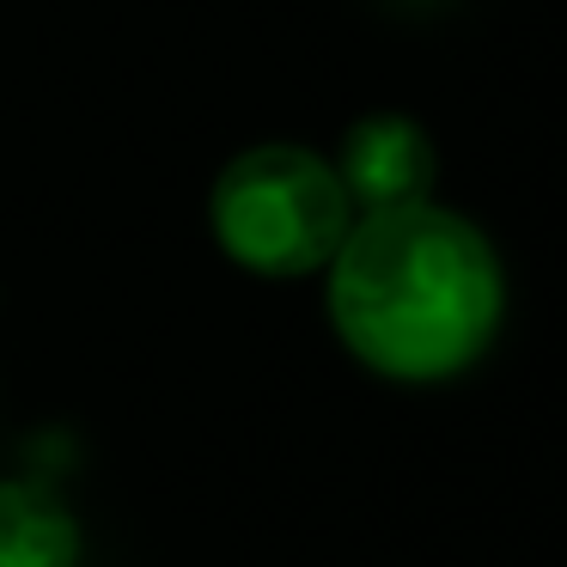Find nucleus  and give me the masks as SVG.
Returning a JSON list of instances; mask_svg holds the SVG:
<instances>
[{"instance_id":"nucleus-1","label":"nucleus","mask_w":567,"mask_h":567,"mask_svg":"<svg viewBox=\"0 0 567 567\" xmlns=\"http://www.w3.org/2000/svg\"><path fill=\"white\" fill-rule=\"evenodd\" d=\"M323 275L342 348L391 384H445L470 372L506 318L494 245L440 202L360 214Z\"/></svg>"},{"instance_id":"nucleus-2","label":"nucleus","mask_w":567,"mask_h":567,"mask_svg":"<svg viewBox=\"0 0 567 567\" xmlns=\"http://www.w3.org/2000/svg\"><path fill=\"white\" fill-rule=\"evenodd\" d=\"M354 220L360 214L336 165L293 141L245 147L214 177L208 196L214 245L262 281H299V275L330 269Z\"/></svg>"},{"instance_id":"nucleus-3","label":"nucleus","mask_w":567,"mask_h":567,"mask_svg":"<svg viewBox=\"0 0 567 567\" xmlns=\"http://www.w3.org/2000/svg\"><path fill=\"white\" fill-rule=\"evenodd\" d=\"M336 177H342L354 214H384V208H409V202L433 196V177H440V153H433L427 128L415 116H360L354 128L336 147Z\"/></svg>"},{"instance_id":"nucleus-4","label":"nucleus","mask_w":567,"mask_h":567,"mask_svg":"<svg viewBox=\"0 0 567 567\" xmlns=\"http://www.w3.org/2000/svg\"><path fill=\"white\" fill-rule=\"evenodd\" d=\"M0 567H80V525L43 482H0Z\"/></svg>"}]
</instances>
